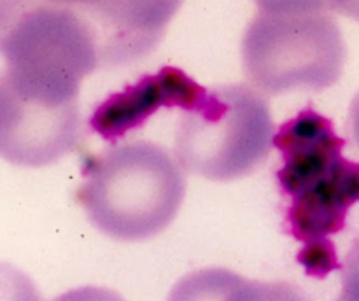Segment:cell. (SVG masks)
Masks as SVG:
<instances>
[{
  "label": "cell",
  "instance_id": "cell-1",
  "mask_svg": "<svg viewBox=\"0 0 359 301\" xmlns=\"http://www.w3.org/2000/svg\"><path fill=\"white\" fill-rule=\"evenodd\" d=\"M186 195L181 163L153 142H126L91 158L77 202L107 237L139 241L175 219Z\"/></svg>",
  "mask_w": 359,
  "mask_h": 301
},
{
  "label": "cell",
  "instance_id": "cell-2",
  "mask_svg": "<svg viewBox=\"0 0 359 301\" xmlns=\"http://www.w3.org/2000/svg\"><path fill=\"white\" fill-rule=\"evenodd\" d=\"M273 146L283 156L277 181L290 198L287 231L304 247L328 244L359 202V163L344 156L333 122L311 107L280 126Z\"/></svg>",
  "mask_w": 359,
  "mask_h": 301
},
{
  "label": "cell",
  "instance_id": "cell-3",
  "mask_svg": "<svg viewBox=\"0 0 359 301\" xmlns=\"http://www.w3.org/2000/svg\"><path fill=\"white\" fill-rule=\"evenodd\" d=\"M0 94L76 107L81 80L100 66L90 24L76 9L39 2L4 24Z\"/></svg>",
  "mask_w": 359,
  "mask_h": 301
},
{
  "label": "cell",
  "instance_id": "cell-4",
  "mask_svg": "<svg viewBox=\"0 0 359 301\" xmlns=\"http://www.w3.org/2000/svg\"><path fill=\"white\" fill-rule=\"evenodd\" d=\"M346 56L344 35L330 13L259 10L242 38L245 77L269 94L326 90L339 83Z\"/></svg>",
  "mask_w": 359,
  "mask_h": 301
},
{
  "label": "cell",
  "instance_id": "cell-5",
  "mask_svg": "<svg viewBox=\"0 0 359 301\" xmlns=\"http://www.w3.org/2000/svg\"><path fill=\"white\" fill-rule=\"evenodd\" d=\"M273 139V119L262 93L230 84L209 91L195 111L186 112L175 133V156L191 174L233 181L266 160Z\"/></svg>",
  "mask_w": 359,
  "mask_h": 301
},
{
  "label": "cell",
  "instance_id": "cell-6",
  "mask_svg": "<svg viewBox=\"0 0 359 301\" xmlns=\"http://www.w3.org/2000/svg\"><path fill=\"white\" fill-rule=\"evenodd\" d=\"M181 4L182 0H100L77 13L93 31L100 66H116L149 55Z\"/></svg>",
  "mask_w": 359,
  "mask_h": 301
},
{
  "label": "cell",
  "instance_id": "cell-7",
  "mask_svg": "<svg viewBox=\"0 0 359 301\" xmlns=\"http://www.w3.org/2000/svg\"><path fill=\"white\" fill-rule=\"evenodd\" d=\"M209 91L175 66H161L105 98L93 111L90 126L105 140H118L142 126L160 108L195 111Z\"/></svg>",
  "mask_w": 359,
  "mask_h": 301
},
{
  "label": "cell",
  "instance_id": "cell-8",
  "mask_svg": "<svg viewBox=\"0 0 359 301\" xmlns=\"http://www.w3.org/2000/svg\"><path fill=\"white\" fill-rule=\"evenodd\" d=\"M167 301H311L290 282L249 280L226 268H203L177 280Z\"/></svg>",
  "mask_w": 359,
  "mask_h": 301
},
{
  "label": "cell",
  "instance_id": "cell-9",
  "mask_svg": "<svg viewBox=\"0 0 359 301\" xmlns=\"http://www.w3.org/2000/svg\"><path fill=\"white\" fill-rule=\"evenodd\" d=\"M298 262L305 268V272L312 276L323 279L328 273L335 272L340 268L339 255H337L333 241L328 244H316L305 245L298 254Z\"/></svg>",
  "mask_w": 359,
  "mask_h": 301
},
{
  "label": "cell",
  "instance_id": "cell-10",
  "mask_svg": "<svg viewBox=\"0 0 359 301\" xmlns=\"http://www.w3.org/2000/svg\"><path fill=\"white\" fill-rule=\"evenodd\" d=\"M263 13L272 14H311L333 13L330 0H255Z\"/></svg>",
  "mask_w": 359,
  "mask_h": 301
},
{
  "label": "cell",
  "instance_id": "cell-11",
  "mask_svg": "<svg viewBox=\"0 0 359 301\" xmlns=\"http://www.w3.org/2000/svg\"><path fill=\"white\" fill-rule=\"evenodd\" d=\"M335 301H359V237L346 255L342 266V290Z\"/></svg>",
  "mask_w": 359,
  "mask_h": 301
},
{
  "label": "cell",
  "instance_id": "cell-12",
  "mask_svg": "<svg viewBox=\"0 0 359 301\" xmlns=\"http://www.w3.org/2000/svg\"><path fill=\"white\" fill-rule=\"evenodd\" d=\"M53 301H125L118 293L105 287H77V289L67 290L65 294L58 296Z\"/></svg>",
  "mask_w": 359,
  "mask_h": 301
},
{
  "label": "cell",
  "instance_id": "cell-13",
  "mask_svg": "<svg viewBox=\"0 0 359 301\" xmlns=\"http://www.w3.org/2000/svg\"><path fill=\"white\" fill-rule=\"evenodd\" d=\"M333 13H340L359 21V0H330Z\"/></svg>",
  "mask_w": 359,
  "mask_h": 301
},
{
  "label": "cell",
  "instance_id": "cell-14",
  "mask_svg": "<svg viewBox=\"0 0 359 301\" xmlns=\"http://www.w3.org/2000/svg\"><path fill=\"white\" fill-rule=\"evenodd\" d=\"M349 130L354 144H356V147L359 149V93L354 97L349 108Z\"/></svg>",
  "mask_w": 359,
  "mask_h": 301
},
{
  "label": "cell",
  "instance_id": "cell-15",
  "mask_svg": "<svg viewBox=\"0 0 359 301\" xmlns=\"http://www.w3.org/2000/svg\"><path fill=\"white\" fill-rule=\"evenodd\" d=\"M42 2L56 4V6H63V7H70V9L83 10V9H88V7L95 6V4L100 2V0H42Z\"/></svg>",
  "mask_w": 359,
  "mask_h": 301
}]
</instances>
